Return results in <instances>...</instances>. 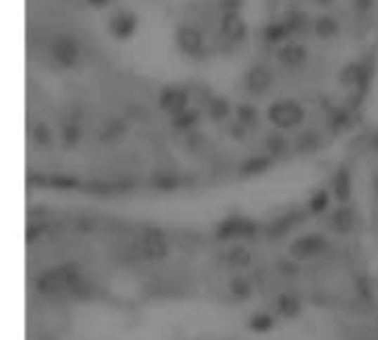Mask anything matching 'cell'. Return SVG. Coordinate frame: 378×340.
<instances>
[{
  "instance_id": "obj_1",
  "label": "cell",
  "mask_w": 378,
  "mask_h": 340,
  "mask_svg": "<svg viewBox=\"0 0 378 340\" xmlns=\"http://www.w3.org/2000/svg\"><path fill=\"white\" fill-rule=\"evenodd\" d=\"M266 117L275 124L277 129H294L296 124L306 119V111L296 100H277L268 106Z\"/></svg>"
},
{
  "instance_id": "obj_2",
  "label": "cell",
  "mask_w": 378,
  "mask_h": 340,
  "mask_svg": "<svg viewBox=\"0 0 378 340\" xmlns=\"http://www.w3.org/2000/svg\"><path fill=\"white\" fill-rule=\"evenodd\" d=\"M51 58H53L56 65L65 67V69L75 67V65H78V58H80V46L71 36L58 34L51 40Z\"/></svg>"
},
{
  "instance_id": "obj_3",
  "label": "cell",
  "mask_w": 378,
  "mask_h": 340,
  "mask_svg": "<svg viewBox=\"0 0 378 340\" xmlns=\"http://www.w3.org/2000/svg\"><path fill=\"white\" fill-rule=\"evenodd\" d=\"M159 106L169 115H179L188 111V93L181 86H164L159 93Z\"/></svg>"
},
{
  "instance_id": "obj_4",
  "label": "cell",
  "mask_w": 378,
  "mask_h": 340,
  "mask_svg": "<svg viewBox=\"0 0 378 340\" xmlns=\"http://www.w3.org/2000/svg\"><path fill=\"white\" fill-rule=\"evenodd\" d=\"M138 15L129 9H119L111 15L109 20V31L117 40H129L135 31H138Z\"/></svg>"
},
{
  "instance_id": "obj_5",
  "label": "cell",
  "mask_w": 378,
  "mask_h": 340,
  "mask_svg": "<svg viewBox=\"0 0 378 340\" xmlns=\"http://www.w3.org/2000/svg\"><path fill=\"white\" fill-rule=\"evenodd\" d=\"M175 40H177V46L186 55H197L204 49V36H202V31L197 27H190V25L177 27Z\"/></svg>"
},
{
  "instance_id": "obj_6",
  "label": "cell",
  "mask_w": 378,
  "mask_h": 340,
  "mask_svg": "<svg viewBox=\"0 0 378 340\" xmlns=\"http://www.w3.org/2000/svg\"><path fill=\"white\" fill-rule=\"evenodd\" d=\"M221 31H223V36L228 38L230 42H241L246 38V20L241 18V13L239 11H223L221 15Z\"/></svg>"
},
{
  "instance_id": "obj_7",
  "label": "cell",
  "mask_w": 378,
  "mask_h": 340,
  "mask_svg": "<svg viewBox=\"0 0 378 340\" xmlns=\"http://www.w3.org/2000/svg\"><path fill=\"white\" fill-rule=\"evenodd\" d=\"M270 84H272V75L266 67L254 65L246 71V86L250 93H254V96H263V93L270 89Z\"/></svg>"
},
{
  "instance_id": "obj_8",
  "label": "cell",
  "mask_w": 378,
  "mask_h": 340,
  "mask_svg": "<svg viewBox=\"0 0 378 340\" xmlns=\"http://www.w3.org/2000/svg\"><path fill=\"white\" fill-rule=\"evenodd\" d=\"M339 80H341L343 84H347V86H360V84H365V80H367V67H365V62H360V60L347 62V65L341 69Z\"/></svg>"
},
{
  "instance_id": "obj_9",
  "label": "cell",
  "mask_w": 378,
  "mask_h": 340,
  "mask_svg": "<svg viewBox=\"0 0 378 340\" xmlns=\"http://www.w3.org/2000/svg\"><path fill=\"white\" fill-rule=\"evenodd\" d=\"M308 58V49L304 44H283L281 49L277 51V60L281 62V65L285 67H299L304 65Z\"/></svg>"
},
{
  "instance_id": "obj_10",
  "label": "cell",
  "mask_w": 378,
  "mask_h": 340,
  "mask_svg": "<svg viewBox=\"0 0 378 340\" xmlns=\"http://www.w3.org/2000/svg\"><path fill=\"white\" fill-rule=\"evenodd\" d=\"M323 247H325V239L323 237L310 235V237H304L301 241H296V245L292 247V252L296 254V259H310V256L319 254Z\"/></svg>"
},
{
  "instance_id": "obj_11",
  "label": "cell",
  "mask_w": 378,
  "mask_h": 340,
  "mask_svg": "<svg viewBox=\"0 0 378 340\" xmlns=\"http://www.w3.org/2000/svg\"><path fill=\"white\" fill-rule=\"evenodd\" d=\"M350 190H352L350 175H347L345 168H341L339 173H334V177H332V195L339 201H347L350 199Z\"/></svg>"
},
{
  "instance_id": "obj_12",
  "label": "cell",
  "mask_w": 378,
  "mask_h": 340,
  "mask_svg": "<svg viewBox=\"0 0 378 340\" xmlns=\"http://www.w3.org/2000/svg\"><path fill=\"white\" fill-rule=\"evenodd\" d=\"M283 25L290 29V34H301V31L308 29V13L306 11H299V9H290L283 13Z\"/></svg>"
},
{
  "instance_id": "obj_13",
  "label": "cell",
  "mask_w": 378,
  "mask_h": 340,
  "mask_svg": "<svg viewBox=\"0 0 378 340\" xmlns=\"http://www.w3.org/2000/svg\"><path fill=\"white\" fill-rule=\"evenodd\" d=\"M314 31H316V36L327 40V38H334L339 34V22L332 18L330 13H323L319 15V18L314 20Z\"/></svg>"
},
{
  "instance_id": "obj_14",
  "label": "cell",
  "mask_w": 378,
  "mask_h": 340,
  "mask_svg": "<svg viewBox=\"0 0 378 340\" xmlns=\"http://www.w3.org/2000/svg\"><path fill=\"white\" fill-rule=\"evenodd\" d=\"M208 115L213 117L215 122H223L226 117L230 115V104H228V100L221 98V96L210 98V100H208Z\"/></svg>"
},
{
  "instance_id": "obj_15",
  "label": "cell",
  "mask_w": 378,
  "mask_h": 340,
  "mask_svg": "<svg viewBox=\"0 0 378 340\" xmlns=\"http://www.w3.org/2000/svg\"><path fill=\"white\" fill-rule=\"evenodd\" d=\"M290 36V29L283 25V20H277V22H270L263 27V40L277 44V42H283L285 38Z\"/></svg>"
},
{
  "instance_id": "obj_16",
  "label": "cell",
  "mask_w": 378,
  "mask_h": 340,
  "mask_svg": "<svg viewBox=\"0 0 378 340\" xmlns=\"http://www.w3.org/2000/svg\"><path fill=\"white\" fill-rule=\"evenodd\" d=\"M330 221H332V225H334V230L339 228V232H347L354 223V216L347 208H337L334 212H332Z\"/></svg>"
},
{
  "instance_id": "obj_17",
  "label": "cell",
  "mask_w": 378,
  "mask_h": 340,
  "mask_svg": "<svg viewBox=\"0 0 378 340\" xmlns=\"http://www.w3.org/2000/svg\"><path fill=\"white\" fill-rule=\"evenodd\" d=\"M197 119H200V113L193 111V108H188V111H184V113H179V115L173 117V126L179 129V131H186V129H193Z\"/></svg>"
},
{
  "instance_id": "obj_18",
  "label": "cell",
  "mask_w": 378,
  "mask_h": 340,
  "mask_svg": "<svg viewBox=\"0 0 378 340\" xmlns=\"http://www.w3.org/2000/svg\"><path fill=\"white\" fill-rule=\"evenodd\" d=\"M237 117H239V124H244V126H254L256 119H259V115H256V108L252 104H239Z\"/></svg>"
},
{
  "instance_id": "obj_19",
  "label": "cell",
  "mask_w": 378,
  "mask_h": 340,
  "mask_svg": "<svg viewBox=\"0 0 378 340\" xmlns=\"http://www.w3.org/2000/svg\"><path fill=\"white\" fill-rule=\"evenodd\" d=\"M228 289L235 294L237 299H246V296H250V292H252L250 283L246 281V278H241V276L233 278V281L228 283Z\"/></svg>"
},
{
  "instance_id": "obj_20",
  "label": "cell",
  "mask_w": 378,
  "mask_h": 340,
  "mask_svg": "<svg viewBox=\"0 0 378 340\" xmlns=\"http://www.w3.org/2000/svg\"><path fill=\"white\" fill-rule=\"evenodd\" d=\"M301 309V303L294 299V296H281L279 299V312L285 314V316H294Z\"/></svg>"
},
{
  "instance_id": "obj_21",
  "label": "cell",
  "mask_w": 378,
  "mask_h": 340,
  "mask_svg": "<svg viewBox=\"0 0 378 340\" xmlns=\"http://www.w3.org/2000/svg\"><path fill=\"white\" fill-rule=\"evenodd\" d=\"M34 139H36V144H40V146H49V144H51V133H49V129L44 126V124H36Z\"/></svg>"
},
{
  "instance_id": "obj_22",
  "label": "cell",
  "mask_w": 378,
  "mask_h": 340,
  "mask_svg": "<svg viewBox=\"0 0 378 340\" xmlns=\"http://www.w3.org/2000/svg\"><path fill=\"white\" fill-rule=\"evenodd\" d=\"M327 201H330L327 190H319V192H314V197H312V201H310V206H312L314 212H323V210L327 208Z\"/></svg>"
},
{
  "instance_id": "obj_23",
  "label": "cell",
  "mask_w": 378,
  "mask_h": 340,
  "mask_svg": "<svg viewBox=\"0 0 378 340\" xmlns=\"http://www.w3.org/2000/svg\"><path fill=\"white\" fill-rule=\"evenodd\" d=\"M78 137H80V126L75 122L67 124L65 126V144L67 146H73L75 142H78Z\"/></svg>"
},
{
  "instance_id": "obj_24",
  "label": "cell",
  "mask_w": 378,
  "mask_h": 340,
  "mask_svg": "<svg viewBox=\"0 0 378 340\" xmlns=\"http://www.w3.org/2000/svg\"><path fill=\"white\" fill-rule=\"evenodd\" d=\"M270 166V157H252L250 162L244 164V170L248 173H256V170H266Z\"/></svg>"
},
{
  "instance_id": "obj_25",
  "label": "cell",
  "mask_w": 378,
  "mask_h": 340,
  "mask_svg": "<svg viewBox=\"0 0 378 340\" xmlns=\"http://www.w3.org/2000/svg\"><path fill=\"white\" fill-rule=\"evenodd\" d=\"M268 148H270V155H279L285 150V139L281 135H270L268 137Z\"/></svg>"
},
{
  "instance_id": "obj_26",
  "label": "cell",
  "mask_w": 378,
  "mask_h": 340,
  "mask_svg": "<svg viewBox=\"0 0 378 340\" xmlns=\"http://www.w3.org/2000/svg\"><path fill=\"white\" fill-rule=\"evenodd\" d=\"M219 5L223 11H239V7L244 5V0H219Z\"/></svg>"
},
{
  "instance_id": "obj_27",
  "label": "cell",
  "mask_w": 378,
  "mask_h": 340,
  "mask_svg": "<svg viewBox=\"0 0 378 340\" xmlns=\"http://www.w3.org/2000/svg\"><path fill=\"white\" fill-rule=\"evenodd\" d=\"M352 5H354V9H358V11H370L372 5H374V0H352Z\"/></svg>"
},
{
  "instance_id": "obj_28",
  "label": "cell",
  "mask_w": 378,
  "mask_h": 340,
  "mask_svg": "<svg viewBox=\"0 0 378 340\" xmlns=\"http://www.w3.org/2000/svg\"><path fill=\"white\" fill-rule=\"evenodd\" d=\"M89 5H93V7H107L111 0H86Z\"/></svg>"
},
{
  "instance_id": "obj_29",
  "label": "cell",
  "mask_w": 378,
  "mask_h": 340,
  "mask_svg": "<svg viewBox=\"0 0 378 340\" xmlns=\"http://www.w3.org/2000/svg\"><path fill=\"white\" fill-rule=\"evenodd\" d=\"M316 3H321V5H327V3H330V0H316Z\"/></svg>"
}]
</instances>
